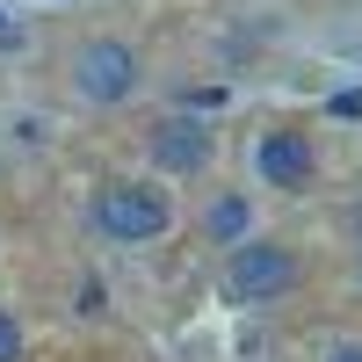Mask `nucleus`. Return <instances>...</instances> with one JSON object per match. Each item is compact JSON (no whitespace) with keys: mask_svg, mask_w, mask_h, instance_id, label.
Listing matches in <instances>:
<instances>
[{"mask_svg":"<svg viewBox=\"0 0 362 362\" xmlns=\"http://www.w3.org/2000/svg\"><path fill=\"white\" fill-rule=\"evenodd\" d=\"M15 44H22V29H15L8 15H0V51H15Z\"/></svg>","mask_w":362,"mask_h":362,"instance_id":"9d476101","label":"nucleus"},{"mask_svg":"<svg viewBox=\"0 0 362 362\" xmlns=\"http://www.w3.org/2000/svg\"><path fill=\"white\" fill-rule=\"evenodd\" d=\"M0 362H22V326H15V312H0Z\"/></svg>","mask_w":362,"mask_h":362,"instance_id":"0eeeda50","label":"nucleus"},{"mask_svg":"<svg viewBox=\"0 0 362 362\" xmlns=\"http://www.w3.org/2000/svg\"><path fill=\"white\" fill-rule=\"evenodd\" d=\"M239 232H247V203L218 196V203H210V239H239Z\"/></svg>","mask_w":362,"mask_h":362,"instance_id":"423d86ee","label":"nucleus"},{"mask_svg":"<svg viewBox=\"0 0 362 362\" xmlns=\"http://www.w3.org/2000/svg\"><path fill=\"white\" fill-rule=\"evenodd\" d=\"M261 174L276 181V189H305V181H312V145L297 131H268L261 138Z\"/></svg>","mask_w":362,"mask_h":362,"instance_id":"39448f33","label":"nucleus"},{"mask_svg":"<svg viewBox=\"0 0 362 362\" xmlns=\"http://www.w3.org/2000/svg\"><path fill=\"white\" fill-rule=\"evenodd\" d=\"M73 87L87 102H131V87H138V51L131 44H116V37H95V44H80L73 58Z\"/></svg>","mask_w":362,"mask_h":362,"instance_id":"f03ea898","label":"nucleus"},{"mask_svg":"<svg viewBox=\"0 0 362 362\" xmlns=\"http://www.w3.org/2000/svg\"><path fill=\"white\" fill-rule=\"evenodd\" d=\"M297 283V254L290 247H268V239H254V247H239L225 261V290L239 297V305H261V297H283Z\"/></svg>","mask_w":362,"mask_h":362,"instance_id":"7ed1b4c3","label":"nucleus"},{"mask_svg":"<svg viewBox=\"0 0 362 362\" xmlns=\"http://www.w3.org/2000/svg\"><path fill=\"white\" fill-rule=\"evenodd\" d=\"M334 116H362V87H348V95H334Z\"/></svg>","mask_w":362,"mask_h":362,"instance_id":"6e6552de","label":"nucleus"},{"mask_svg":"<svg viewBox=\"0 0 362 362\" xmlns=\"http://www.w3.org/2000/svg\"><path fill=\"white\" fill-rule=\"evenodd\" d=\"M326 362H362V341H341V348L326 355Z\"/></svg>","mask_w":362,"mask_h":362,"instance_id":"1a4fd4ad","label":"nucleus"},{"mask_svg":"<svg viewBox=\"0 0 362 362\" xmlns=\"http://www.w3.org/2000/svg\"><path fill=\"white\" fill-rule=\"evenodd\" d=\"M153 160H160L167 174H196V167H210V131L189 124V116H174V124L153 131Z\"/></svg>","mask_w":362,"mask_h":362,"instance_id":"20e7f679","label":"nucleus"},{"mask_svg":"<svg viewBox=\"0 0 362 362\" xmlns=\"http://www.w3.org/2000/svg\"><path fill=\"white\" fill-rule=\"evenodd\" d=\"M95 225L109 239H124V247H138V239H160L174 225V203L160 189H145V181H109L95 196Z\"/></svg>","mask_w":362,"mask_h":362,"instance_id":"f257e3e1","label":"nucleus"}]
</instances>
